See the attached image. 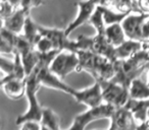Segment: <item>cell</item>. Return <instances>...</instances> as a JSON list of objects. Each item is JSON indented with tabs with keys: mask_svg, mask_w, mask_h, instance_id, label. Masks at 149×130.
<instances>
[{
	"mask_svg": "<svg viewBox=\"0 0 149 130\" xmlns=\"http://www.w3.org/2000/svg\"><path fill=\"white\" fill-rule=\"evenodd\" d=\"M88 23L94 27V29L96 30V33H97L96 35H104L105 34L106 25L103 17V5H98L95 12L93 13Z\"/></svg>",
	"mask_w": 149,
	"mask_h": 130,
	"instance_id": "7402d4cb",
	"label": "cell"
},
{
	"mask_svg": "<svg viewBox=\"0 0 149 130\" xmlns=\"http://www.w3.org/2000/svg\"><path fill=\"white\" fill-rule=\"evenodd\" d=\"M130 97L136 100H149V85L137 77L131 83L129 87Z\"/></svg>",
	"mask_w": 149,
	"mask_h": 130,
	"instance_id": "44dd1931",
	"label": "cell"
},
{
	"mask_svg": "<svg viewBox=\"0 0 149 130\" xmlns=\"http://www.w3.org/2000/svg\"><path fill=\"white\" fill-rule=\"evenodd\" d=\"M116 107L109 103L103 102L101 105L89 108L86 112L74 118L70 129H85L89 123L99 119H110Z\"/></svg>",
	"mask_w": 149,
	"mask_h": 130,
	"instance_id": "7a4b0ae2",
	"label": "cell"
},
{
	"mask_svg": "<svg viewBox=\"0 0 149 130\" xmlns=\"http://www.w3.org/2000/svg\"><path fill=\"white\" fill-rule=\"evenodd\" d=\"M109 120V129H132V128H137V123L135 121L133 113L125 106L120 108H116Z\"/></svg>",
	"mask_w": 149,
	"mask_h": 130,
	"instance_id": "9c48e42d",
	"label": "cell"
},
{
	"mask_svg": "<svg viewBox=\"0 0 149 130\" xmlns=\"http://www.w3.org/2000/svg\"><path fill=\"white\" fill-rule=\"evenodd\" d=\"M79 57L77 52L62 50L54 57L50 64V70L61 79H64L70 73L78 70Z\"/></svg>",
	"mask_w": 149,
	"mask_h": 130,
	"instance_id": "277c9868",
	"label": "cell"
},
{
	"mask_svg": "<svg viewBox=\"0 0 149 130\" xmlns=\"http://www.w3.org/2000/svg\"><path fill=\"white\" fill-rule=\"evenodd\" d=\"M29 14V11L24 9L23 7H19L10 17L2 21V27L6 28L7 30L17 34V35H22L24 31V27H25L26 19Z\"/></svg>",
	"mask_w": 149,
	"mask_h": 130,
	"instance_id": "7c38bea8",
	"label": "cell"
},
{
	"mask_svg": "<svg viewBox=\"0 0 149 130\" xmlns=\"http://www.w3.org/2000/svg\"><path fill=\"white\" fill-rule=\"evenodd\" d=\"M40 123H41L42 129L44 130H58L60 128L59 117L50 108H43Z\"/></svg>",
	"mask_w": 149,
	"mask_h": 130,
	"instance_id": "d6986e66",
	"label": "cell"
},
{
	"mask_svg": "<svg viewBox=\"0 0 149 130\" xmlns=\"http://www.w3.org/2000/svg\"><path fill=\"white\" fill-rule=\"evenodd\" d=\"M22 35L35 47L36 43L38 42V40L41 38V34H40L39 30V25L35 23L33 19H31L30 14L27 17L25 23V27H24V31Z\"/></svg>",
	"mask_w": 149,
	"mask_h": 130,
	"instance_id": "ffe728a7",
	"label": "cell"
},
{
	"mask_svg": "<svg viewBox=\"0 0 149 130\" xmlns=\"http://www.w3.org/2000/svg\"><path fill=\"white\" fill-rule=\"evenodd\" d=\"M79 57V66L77 72L87 71L94 77L96 73V65H97L98 54L91 50H80L77 51Z\"/></svg>",
	"mask_w": 149,
	"mask_h": 130,
	"instance_id": "4fadbf2b",
	"label": "cell"
},
{
	"mask_svg": "<svg viewBox=\"0 0 149 130\" xmlns=\"http://www.w3.org/2000/svg\"><path fill=\"white\" fill-rule=\"evenodd\" d=\"M100 4V0H80L76 3L78 7V14L77 17L66 27L64 30L65 35L70 36V33L80 28L81 25H85L86 23H89L90 19L95 12L97 6Z\"/></svg>",
	"mask_w": 149,
	"mask_h": 130,
	"instance_id": "5b68a950",
	"label": "cell"
},
{
	"mask_svg": "<svg viewBox=\"0 0 149 130\" xmlns=\"http://www.w3.org/2000/svg\"><path fill=\"white\" fill-rule=\"evenodd\" d=\"M0 66H1V70L4 73L5 75L11 74L13 72V68H15V61H10V60L6 59L5 57H1V63H0Z\"/></svg>",
	"mask_w": 149,
	"mask_h": 130,
	"instance_id": "484cf974",
	"label": "cell"
},
{
	"mask_svg": "<svg viewBox=\"0 0 149 130\" xmlns=\"http://www.w3.org/2000/svg\"><path fill=\"white\" fill-rule=\"evenodd\" d=\"M133 113L135 121L137 123V128L147 123V113L149 108V100H136L130 98L128 103L125 105Z\"/></svg>",
	"mask_w": 149,
	"mask_h": 130,
	"instance_id": "8fae6325",
	"label": "cell"
},
{
	"mask_svg": "<svg viewBox=\"0 0 149 130\" xmlns=\"http://www.w3.org/2000/svg\"><path fill=\"white\" fill-rule=\"evenodd\" d=\"M101 85L103 101L116 108L124 107L130 99V89L110 79H95Z\"/></svg>",
	"mask_w": 149,
	"mask_h": 130,
	"instance_id": "3957f363",
	"label": "cell"
},
{
	"mask_svg": "<svg viewBox=\"0 0 149 130\" xmlns=\"http://www.w3.org/2000/svg\"><path fill=\"white\" fill-rule=\"evenodd\" d=\"M1 87L4 94L11 100H21L26 95V79H17L10 75H4L1 79Z\"/></svg>",
	"mask_w": 149,
	"mask_h": 130,
	"instance_id": "30bf717a",
	"label": "cell"
},
{
	"mask_svg": "<svg viewBox=\"0 0 149 130\" xmlns=\"http://www.w3.org/2000/svg\"><path fill=\"white\" fill-rule=\"evenodd\" d=\"M147 123L149 125V108H148V113H147Z\"/></svg>",
	"mask_w": 149,
	"mask_h": 130,
	"instance_id": "1f68e13d",
	"label": "cell"
},
{
	"mask_svg": "<svg viewBox=\"0 0 149 130\" xmlns=\"http://www.w3.org/2000/svg\"><path fill=\"white\" fill-rule=\"evenodd\" d=\"M116 74V65L114 61L103 56L98 55L95 79H111Z\"/></svg>",
	"mask_w": 149,
	"mask_h": 130,
	"instance_id": "2e32d148",
	"label": "cell"
},
{
	"mask_svg": "<svg viewBox=\"0 0 149 130\" xmlns=\"http://www.w3.org/2000/svg\"><path fill=\"white\" fill-rule=\"evenodd\" d=\"M17 8H15L13 5H11L8 1L2 0L1 1V21H4L7 17H9Z\"/></svg>",
	"mask_w": 149,
	"mask_h": 130,
	"instance_id": "d4e9b609",
	"label": "cell"
},
{
	"mask_svg": "<svg viewBox=\"0 0 149 130\" xmlns=\"http://www.w3.org/2000/svg\"><path fill=\"white\" fill-rule=\"evenodd\" d=\"M145 45H146V44H145ZM145 48L147 49V52H148V55H149V46H148V47H147V46H145Z\"/></svg>",
	"mask_w": 149,
	"mask_h": 130,
	"instance_id": "d6a6232c",
	"label": "cell"
},
{
	"mask_svg": "<svg viewBox=\"0 0 149 130\" xmlns=\"http://www.w3.org/2000/svg\"><path fill=\"white\" fill-rule=\"evenodd\" d=\"M40 34L41 36L49 38L53 43L54 47L58 51L62 50H68V51L76 52V40L72 41L64 33V30L57 29H47L39 25Z\"/></svg>",
	"mask_w": 149,
	"mask_h": 130,
	"instance_id": "ba28073f",
	"label": "cell"
},
{
	"mask_svg": "<svg viewBox=\"0 0 149 130\" xmlns=\"http://www.w3.org/2000/svg\"><path fill=\"white\" fill-rule=\"evenodd\" d=\"M93 51L98 55L106 57L112 61L118 60L116 56V47L109 43L105 35H96L94 37Z\"/></svg>",
	"mask_w": 149,
	"mask_h": 130,
	"instance_id": "9a60e30c",
	"label": "cell"
},
{
	"mask_svg": "<svg viewBox=\"0 0 149 130\" xmlns=\"http://www.w3.org/2000/svg\"><path fill=\"white\" fill-rule=\"evenodd\" d=\"M70 96L78 103L83 104V105L87 106L88 108L99 106L104 102L103 96H102L101 85L98 80H95V83L92 87L84 89L82 91H78V89H74Z\"/></svg>",
	"mask_w": 149,
	"mask_h": 130,
	"instance_id": "8992f818",
	"label": "cell"
},
{
	"mask_svg": "<svg viewBox=\"0 0 149 130\" xmlns=\"http://www.w3.org/2000/svg\"><path fill=\"white\" fill-rule=\"evenodd\" d=\"M19 53L21 54L22 61H23L24 67H25L26 73H27V76H28V75L33 72L34 69L38 65V62H39L38 52L36 51L35 47H29L27 49L19 51Z\"/></svg>",
	"mask_w": 149,
	"mask_h": 130,
	"instance_id": "ac0fdd59",
	"label": "cell"
},
{
	"mask_svg": "<svg viewBox=\"0 0 149 130\" xmlns=\"http://www.w3.org/2000/svg\"><path fill=\"white\" fill-rule=\"evenodd\" d=\"M130 12H122V11L120 12H114L113 10L106 8V6L103 5V17L106 27L109 25H113V23H120Z\"/></svg>",
	"mask_w": 149,
	"mask_h": 130,
	"instance_id": "603a6c76",
	"label": "cell"
},
{
	"mask_svg": "<svg viewBox=\"0 0 149 130\" xmlns=\"http://www.w3.org/2000/svg\"><path fill=\"white\" fill-rule=\"evenodd\" d=\"M104 35L106 39L109 41V43H111L114 47L122 45L125 41L128 40L122 23H113V25H107Z\"/></svg>",
	"mask_w": 149,
	"mask_h": 130,
	"instance_id": "e0dca14e",
	"label": "cell"
},
{
	"mask_svg": "<svg viewBox=\"0 0 149 130\" xmlns=\"http://www.w3.org/2000/svg\"><path fill=\"white\" fill-rule=\"evenodd\" d=\"M148 14L149 13L145 12H140L139 14H134V13L130 12L125 17V19L120 23L124 28V31L128 39L143 41L142 25Z\"/></svg>",
	"mask_w": 149,
	"mask_h": 130,
	"instance_id": "52a82bcc",
	"label": "cell"
},
{
	"mask_svg": "<svg viewBox=\"0 0 149 130\" xmlns=\"http://www.w3.org/2000/svg\"><path fill=\"white\" fill-rule=\"evenodd\" d=\"M145 42L143 41H137V40H131L128 39L125 41L122 45L116 47V59L125 60L130 58L137 52L141 51L145 48Z\"/></svg>",
	"mask_w": 149,
	"mask_h": 130,
	"instance_id": "5bb4252c",
	"label": "cell"
},
{
	"mask_svg": "<svg viewBox=\"0 0 149 130\" xmlns=\"http://www.w3.org/2000/svg\"><path fill=\"white\" fill-rule=\"evenodd\" d=\"M42 4H43V0H22L21 7L30 12L33 8H37Z\"/></svg>",
	"mask_w": 149,
	"mask_h": 130,
	"instance_id": "4316f807",
	"label": "cell"
},
{
	"mask_svg": "<svg viewBox=\"0 0 149 130\" xmlns=\"http://www.w3.org/2000/svg\"><path fill=\"white\" fill-rule=\"evenodd\" d=\"M35 49L39 53H49V52L56 50L51 40L45 36H41V38L38 40V42L35 45Z\"/></svg>",
	"mask_w": 149,
	"mask_h": 130,
	"instance_id": "cb8c5ba5",
	"label": "cell"
},
{
	"mask_svg": "<svg viewBox=\"0 0 149 130\" xmlns=\"http://www.w3.org/2000/svg\"><path fill=\"white\" fill-rule=\"evenodd\" d=\"M10 3L11 5L15 7V8H19L21 7V4H22V0H6Z\"/></svg>",
	"mask_w": 149,
	"mask_h": 130,
	"instance_id": "4dcf8cb0",
	"label": "cell"
},
{
	"mask_svg": "<svg viewBox=\"0 0 149 130\" xmlns=\"http://www.w3.org/2000/svg\"><path fill=\"white\" fill-rule=\"evenodd\" d=\"M26 83H27V89H26V97L28 99V111L24 115H21L17 118L15 122L17 125H21L24 122L29 121V120H34V121H40L42 118V112L43 108L39 104V101L37 99V93L39 89L41 87L39 80L37 78V74L34 69V71L29 74L26 78Z\"/></svg>",
	"mask_w": 149,
	"mask_h": 130,
	"instance_id": "6da1fadb",
	"label": "cell"
},
{
	"mask_svg": "<svg viewBox=\"0 0 149 130\" xmlns=\"http://www.w3.org/2000/svg\"><path fill=\"white\" fill-rule=\"evenodd\" d=\"M142 36H143V41L147 42L149 40V14L144 21L142 25Z\"/></svg>",
	"mask_w": 149,
	"mask_h": 130,
	"instance_id": "f1b7e54d",
	"label": "cell"
},
{
	"mask_svg": "<svg viewBox=\"0 0 149 130\" xmlns=\"http://www.w3.org/2000/svg\"><path fill=\"white\" fill-rule=\"evenodd\" d=\"M147 85H149V72H148V80H147Z\"/></svg>",
	"mask_w": 149,
	"mask_h": 130,
	"instance_id": "836d02e7",
	"label": "cell"
},
{
	"mask_svg": "<svg viewBox=\"0 0 149 130\" xmlns=\"http://www.w3.org/2000/svg\"><path fill=\"white\" fill-rule=\"evenodd\" d=\"M22 130H40L42 129V126L40 121H34V120H29V121L24 122L21 124Z\"/></svg>",
	"mask_w": 149,
	"mask_h": 130,
	"instance_id": "83f0119b",
	"label": "cell"
},
{
	"mask_svg": "<svg viewBox=\"0 0 149 130\" xmlns=\"http://www.w3.org/2000/svg\"><path fill=\"white\" fill-rule=\"evenodd\" d=\"M139 7L140 11L149 13V0H139Z\"/></svg>",
	"mask_w": 149,
	"mask_h": 130,
	"instance_id": "f546056e",
	"label": "cell"
}]
</instances>
